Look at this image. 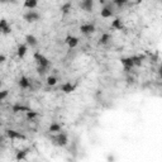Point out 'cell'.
I'll return each instance as SVG.
<instances>
[{"label":"cell","instance_id":"1","mask_svg":"<svg viewBox=\"0 0 162 162\" xmlns=\"http://www.w3.org/2000/svg\"><path fill=\"white\" fill-rule=\"evenodd\" d=\"M51 139L53 141V143L60 146V147H65V146H67V143H69V137H67V134L63 133V132H58L56 136L51 137Z\"/></svg>","mask_w":162,"mask_h":162},{"label":"cell","instance_id":"2","mask_svg":"<svg viewBox=\"0 0 162 162\" xmlns=\"http://www.w3.org/2000/svg\"><path fill=\"white\" fill-rule=\"evenodd\" d=\"M34 60H36V62H37L38 66L46 67V69H48V67H49V60L46 56H43L40 52H36L34 53Z\"/></svg>","mask_w":162,"mask_h":162},{"label":"cell","instance_id":"3","mask_svg":"<svg viewBox=\"0 0 162 162\" xmlns=\"http://www.w3.org/2000/svg\"><path fill=\"white\" fill-rule=\"evenodd\" d=\"M23 18H24L25 22H28V23H34V22H38L40 19V15H39V13H37V11L31 9L23 15Z\"/></svg>","mask_w":162,"mask_h":162},{"label":"cell","instance_id":"4","mask_svg":"<svg viewBox=\"0 0 162 162\" xmlns=\"http://www.w3.org/2000/svg\"><path fill=\"white\" fill-rule=\"evenodd\" d=\"M100 15H101L103 18H110V17H113V15H114V9H113V5H112V4H106V5L101 9V11H100Z\"/></svg>","mask_w":162,"mask_h":162},{"label":"cell","instance_id":"5","mask_svg":"<svg viewBox=\"0 0 162 162\" xmlns=\"http://www.w3.org/2000/svg\"><path fill=\"white\" fill-rule=\"evenodd\" d=\"M6 136H8V138H10V139H27V137L24 136L23 133H20V132H17V130H13V129H8L6 130Z\"/></svg>","mask_w":162,"mask_h":162},{"label":"cell","instance_id":"6","mask_svg":"<svg viewBox=\"0 0 162 162\" xmlns=\"http://www.w3.org/2000/svg\"><path fill=\"white\" fill-rule=\"evenodd\" d=\"M80 32L85 34V36H89L91 33L95 32V25H94L92 23H87V24H83L80 27Z\"/></svg>","mask_w":162,"mask_h":162},{"label":"cell","instance_id":"7","mask_svg":"<svg viewBox=\"0 0 162 162\" xmlns=\"http://www.w3.org/2000/svg\"><path fill=\"white\" fill-rule=\"evenodd\" d=\"M65 43L69 46L70 48H75L77 45H79V38L77 37H75V36H71V34H69L66 38H65Z\"/></svg>","mask_w":162,"mask_h":162},{"label":"cell","instance_id":"8","mask_svg":"<svg viewBox=\"0 0 162 162\" xmlns=\"http://www.w3.org/2000/svg\"><path fill=\"white\" fill-rule=\"evenodd\" d=\"M80 8L83 10H85V11H87V13L92 11V9H94V0H83V2L80 3Z\"/></svg>","mask_w":162,"mask_h":162},{"label":"cell","instance_id":"9","mask_svg":"<svg viewBox=\"0 0 162 162\" xmlns=\"http://www.w3.org/2000/svg\"><path fill=\"white\" fill-rule=\"evenodd\" d=\"M122 61V65L124 66V69H126V71H129L130 69H133L134 66V61H133V57H123L120 60Z\"/></svg>","mask_w":162,"mask_h":162},{"label":"cell","instance_id":"10","mask_svg":"<svg viewBox=\"0 0 162 162\" xmlns=\"http://www.w3.org/2000/svg\"><path fill=\"white\" fill-rule=\"evenodd\" d=\"M11 110H13V113H20V112H29L31 110V108H28V106H25V105H23V104H20V103H17V104H14L13 105V108H11Z\"/></svg>","mask_w":162,"mask_h":162},{"label":"cell","instance_id":"11","mask_svg":"<svg viewBox=\"0 0 162 162\" xmlns=\"http://www.w3.org/2000/svg\"><path fill=\"white\" fill-rule=\"evenodd\" d=\"M76 89V84H72V83H65L62 86H61V90L65 92V94H71L74 92Z\"/></svg>","mask_w":162,"mask_h":162},{"label":"cell","instance_id":"12","mask_svg":"<svg viewBox=\"0 0 162 162\" xmlns=\"http://www.w3.org/2000/svg\"><path fill=\"white\" fill-rule=\"evenodd\" d=\"M25 43L28 45L29 47H37V45H38V40H37V38L33 36V34H27L25 36Z\"/></svg>","mask_w":162,"mask_h":162},{"label":"cell","instance_id":"13","mask_svg":"<svg viewBox=\"0 0 162 162\" xmlns=\"http://www.w3.org/2000/svg\"><path fill=\"white\" fill-rule=\"evenodd\" d=\"M18 85L22 89H28V87H31V80L28 77H25V76H22L18 80Z\"/></svg>","mask_w":162,"mask_h":162},{"label":"cell","instance_id":"14","mask_svg":"<svg viewBox=\"0 0 162 162\" xmlns=\"http://www.w3.org/2000/svg\"><path fill=\"white\" fill-rule=\"evenodd\" d=\"M0 31H2L3 34H9L11 32V28H10V25L8 24L6 19H2V22H0Z\"/></svg>","mask_w":162,"mask_h":162},{"label":"cell","instance_id":"15","mask_svg":"<svg viewBox=\"0 0 162 162\" xmlns=\"http://www.w3.org/2000/svg\"><path fill=\"white\" fill-rule=\"evenodd\" d=\"M27 51H28V45H19L18 47H17V55H18V57L19 58H23L24 56H25V53H27Z\"/></svg>","mask_w":162,"mask_h":162},{"label":"cell","instance_id":"16","mask_svg":"<svg viewBox=\"0 0 162 162\" xmlns=\"http://www.w3.org/2000/svg\"><path fill=\"white\" fill-rule=\"evenodd\" d=\"M29 152V148H25V150H20L17 152V156H15V160L17 161H22V160H25L27 158V155Z\"/></svg>","mask_w":162,"mask_h":162},{"label":"cell","instance_id":"17","mask_svg":"<svg viewBox=\"0 0 162 162\" xmlns=\"http://www.w3.org/2000/svg\"><path fill=\"white\" fill-rule=\"evenodd\" d=\"M110 39H112V37H110L109 33H104V34L100 37V39H99V45H100V46H105V45H108V43L110 42Z\"/></svg>","mask_w":162,"mask_h":162},{"label":"cell","instance_id":"18","mask_svg":"<svg viewBox=\"0 0 162 162\" xmlns=\"http://www.w3.org/2000/svg\"><path fill=\"white\" fill-rule=\"evenodd\" d=\"M71 9H72V4H71V2H67V3H65L62 6H61V13L63 15H67L71 11Z\"/></svg>","mask_w":162,"mask_h":162},{"label":"cell","instance_id":"19","mask_svg":"<svg viewBox=\"0 0 162 162\" xmlns=\"http://www.w3.org/2000/svg\"><path fill=\"white\" fill-rule=\"evenodd\" d=\"M112 28H113V29H118V31H122V29H123L124 25H123V23H122V19L115 18V19L113 20V23H112Z\"/></svg>","mask_w":162,"mask_h":162},{"label":"cell","instance_id":"20","mask_svg":"<svg viewBox=\"0 0 162 162\" xmlns=\"http://www.w3.org/2000/svg\"><path fill=\"white\" fill-rule=\"evenodd\" d=\"M38 5V0H24V8L27 9H34Z\"/></svg>","mask_w":162,"mask_h":162},{"label":"cell","instance_id":"21","mask_svg":"<svg viewBox=\"0 0 162 162\" xmlns=\"http://www.w3.org/2000/svg\"><path fill=\"white\" fill-rule=\"evenodd\" d=\"M61 129H62V126L60 123H52L48 128V132L49 133H58V132H61Z\"/></svg>","mask_w":162,"mask_h":162},{"label":"cell","instance_id":"22","mask_svg":"<svg viewBox=\"0 0 162 162\" xmlns=\"http://www.w3.org/2000/svg\"><path fill=\"white\" fill-rule=\"evenodd\" d=\"M133 57V61H134V65L136 66H142V62H143V60L146 58V56H143V55H137V56H132Z\"/></svg>","mask_w":162,"mask_h":162},{"label":"cell","instance_id":"23","mask_svg":"<svg viewBox=\"0 0 162 162\" xmlns=\"http://www.w3.org/2000/svg\"><path fill=\"white\" fill-rule=\"evenodd\" d=\"M128 2H129V0H113V3H114L119 9H122L124 5H127Z\"/></svg>","mask_w":162,"mask_h":162},{"label":"cell","instance_id":"24","mask_svg":"<svg viewBox=\"0 0 162 162\" xmlns=\"http://www.w3.org/2000/svg\"><path fill=\"white\" fill-rule=\"evenodd\" d=\"M39 114L37 113V112H34V110H29V112H27V119L28 120H33V119H36L37 117H38Z\"/></svg>","mask_w":162,"mask_h":162},{"label":"cell","instance_id":"25","mask_svg":"<svg viewBox=\"0 0 162 162\" xmlns=\"http://www.w3.org/2000/svg\"><path fill=\"white\" fill-rule=\"evenodd\" d=\"M57 84V77L55 76H48L47 77V85L48 86H55Z\"/></svg>","mask_w":162,"mask_h":162},{"label":"cell","instance_id":"26","mask_svg":"<svg viewBox=\"0 0 162 162\" xmlns=\"http://www.w3.org/2000/svg\"><path fill=\"white\" fill-rule=\"evenodd\" d=\"M46 70H47L46 67H42V66H37V72H38V75H40V76L46 74Z\"/></svg>","mask_w":162,"mask_h":162},{"label":"cell","instance_id":"27","mask_svg":"<svg viewBox=\"0 0 162 162\" xmlns=\"http://www.w3.org/2000/svg\"><path fill=\"white\" fill-rule=\"evenodd\" d=\"M6 96H8V90H3V91H2V94H0V99L4 100Z\"/></svg>","mask_w":162,"mask_h":162},{"label":"cell","instance_id":"28","mask_svg":"<svg viewBox=\"0 0 162 162\" xmlns=\"http://www.w3.org/2000/svg\"><path fill=\"white\" fill-rule=\"evenodd\" d=\"M3 4H5V3H13V4H15L17 3V0H0Z\"/></svg>","mask_w":162,"mask_h":162},{"label":"cell","instance_id":"29","mask_svg":"<svg viewBox=\"0 0 162 162\" xmlns=\"http://www.w3.org/2000/svg\"><path fill=\"white\" fill-rule=\"evenodd\" d=\"M158 75H160V77H161V80H162V63H161V66L158 67Z\"/></svg>","mask_w":162,"mask_h":162},{"label":"cell","instance_id":"30","mask_svg":"<svg viewBox=\"0 0 162 162\" xmlns=\"http://www.w3.org/2000/svg\"><path fill=\"white\" fill-rule=\"evenodd\" d=\"M4 61H5V56H4V55H0V62L3 63Z\"/></svg>","mask_w":162,"mask_h":162},{"label":"cell","instance_id":"31","mask_svg":"<svg viewBox=\"0 0 162 162\" xmlns=\"http://www.w3.org/2000/svg\"><path fill=\"white\" fill-rule=\"evenodd\" d=\"M127 81H128V83H133L134 79H133V77H130V76H128V77H127Z\"/></svg>","mask_w":162,"mask_h":162},{"label":"cell","instance_id":"32","mask_svg":"<svg viewBox=\"0 0 162 162\" xmlns=\"http://www.w3.org/2000/svg\"><path fill=\"white\" fill-rule=\"evenodd\" d=\"M99 2H100V4H105L106 0H99Z\"/></svg>","mask_w":162,"mask_h":162},{"label":"cell","instance_id":"33","mask_svg":"<svg viewBox=\"0 0 162 162\" xmlns=\"http://www.w3.org/2000/svg\"><path fill=\"white\" fill-rule=\"evenodd\" d=\"M141 2H142V0H137V2H136V4H139Z\"/></svg>","mask_w":162,"mask_h":162},{"label":"cell","instance_id":"34","mask_svg":"<svg viewBox=\"0 0 162 162\" xmlns=\"http://www.w3.org/2000/svg\"><path fill=\"white\" fill-rule=\"evenodd\" d=\"M158 2H160V3H162V0H158Z\"/></svg>","mask_w":162,"mask_h":162}]
</instances>
